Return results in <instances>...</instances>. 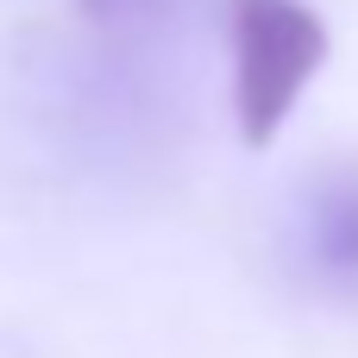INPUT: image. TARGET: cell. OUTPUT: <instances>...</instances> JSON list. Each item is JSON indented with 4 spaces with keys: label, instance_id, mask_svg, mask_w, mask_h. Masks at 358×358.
<instances>
[{
    "label": "cell",
    "instance_id": "cell-1",
    "mask_svg": "<svg viewBox=\"0 0 358 358\" xmlns=\"http://www.w3.org/2000/svg\"><path fill=\"white\" fill-rule=\"evenodd\" d=\"M227 57H233V126L252 151H264L327 69L334 31L308 0H233Z\"/></svg>",
    "mask_w": 358,
    "mask_h": 358
},
{
    "label": "cell",
    "instance_id": "cell-2",
    "mask_svg": "<svg viewBox=\"0 0 358 358\" xmlns=\"http://www.w3.org/2000/svg\"><path fill=\"white\" fill-rule=\"evenodd\" d=\"M302 252L321 283L358 289V157L315 170L302 189Z\"/></svg>",
    "mask_w": 358,
    "mask_h": 358
},
{
    "label": "cell",
    "instance_id": "cell-3",
    "mask_svg": "<svg viewBox=\"0 0 358 358\" xmlns=\"http://www.w3.org/2000/svg\"><path fill=\"white\" fill-rule=\"evenodd\" d=\"M69 6H76V19L107 25V31H113V25H138V19H145L157 0H69Z\"/></svg>",
    "mask_w": 358,
    "mask_h": 358
}]
</instances>
